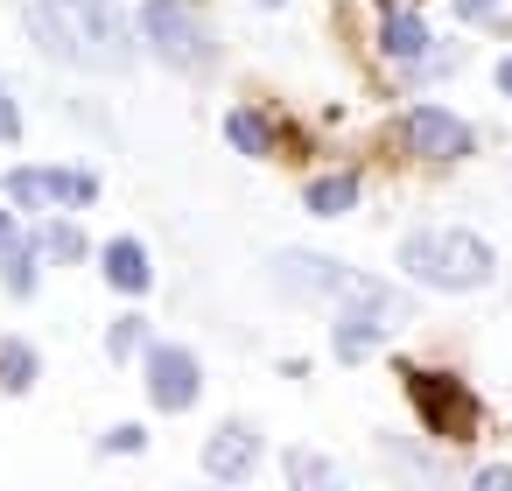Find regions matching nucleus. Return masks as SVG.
I'll return each mask as SVG.
<instances>
[{
	"instance_id": "obj_1",
	"label": "nucleus",
	"mask_w": 512,
	"mask_h": 491,
	"mask_svg": "<svg viewBox=\"0 0 512 491\" xmlns=\"http://www.w3.org/2000/svg\"><path fill=\"white\" fill-rule=\"evenodd\" d=\"M22 22H29L36 50L71 64V71L120 78L134 64V29H127V15L113 8V0H29Z\"/></svg>"
},
{
	"instance_id": "obj_2",
	"label": "nucleus",
	"mask_w": 512,
	"mask_h": 491,
	"mask_svg": "<svg viewBox=\"0 0 512 491\" xmlns=\"http://www.w3.org/2000/svg\"><path fill=\"white\" fill-rule=\"evenodd\" d=\"M491 246L477 232H456V225H435V232H407L400 239V274L414 288H442V295H470L491 281Z\"/></svg>"
},
{
	"instance_id": "obj_3",
	"label": "nucleus",
	"mask_w": 512,
	"mask_h": 491,
	"mask_svg": "<svg viewBox=\"0 0 512 491\" xmlns=\"http://www.w3.org/2000/svg\"><path fill=\"white\" fill-rule=\"evenodd\" d=\"M274 281H281L288 295H337V302L379 309V316H393V323L414 316V302H407L400 288H386V281H372V274H351L344 260H323V253H281V260H274Z\"/></svg>"
},
{
	"instance_id": "obj_4",
	"label": "nucleus",
	"mask_w": 512,
	"mask_h": 491,
	"mask_svg": "<svg viewBox=\"0 0 512 491\" xmlns=\"http://www.w3.org/2000/svg\"><path fill=\"white\" fill-rule=\"evenodd\" d=\"M141 43L176 71H211V29L190 0H141Z\"/></svg>"
},
{
	"instance_id": "obj_5",
	"label": "nucleus",
	"mask_w": 512,
	"mask_h": 491,
	"mask_svg": "<svg viewBox=\"0 0 512 491\" xmlns=\"http://www.w3.org/2000/svg\"><path fill=\"white\" fill-rule=\"evenodd\" d=\"M407 400H414V414H421V428L435 435V442H470L477 435V393L456 379V372H421V365H407Z\"/></svg>"
},
{
	"instance_id": "obj_6",
	"label": "nucleus",
	"mask_w": 512,
	"mask_h": 491,
	"mask_svg": "<svg viewBox=\"0 0 512 491\" xmlns=\"http://www.w3.org/2000/svg\"><path fill=\"white\" fill-rule=\"evenodd\" d=\"M99 197V183L85 169H15L8 176V204L22 211H85Z\"/></svg>"
},
{
	"instance_id": "obj_7",
	"label": "nucleus",
	"mask_w": 512,
	"mask_h": 491,
	"mask_svg": "<svg viewBox=\"0 0 512 491\" xmlns=\"http://www.w3.org/2000/svg\"><path fill=\"white\" fill-rule=\"evenodd\" d=\"M400 148L421 155V162H463L470 155V127L456 113H442V106H414L400 120Z\"/></svg>"
},
{
	"instance_id": "obj_8",
	"label": "nucleus",
	"mask_w": 512,
	"mask_h": 491,
	"mask_svg": "<svg viewBox=\"0 0 512 491\" xmlns=\"http://www.w3.org/2000/svg\"><path fill=\"white\" fill-rule=\"evenodd\" d=\"M197 393H204L197 358H190L183 344H155V351H148V400H155L162 414H183V407H197Z\"/></svg>"
},
{
	"instance_id": "obj_9",
	"label": "nucleus",
	"mask_w": 512,
	"mask_h": 491,
	"mask_svg": "<svg viewBox=\"0 0 512 491\" xmlns=\"http://www.w3.org/2000/svg\"><path fill=\"white\" fill-rule=\"evenodd\" d=\"M204 470H211L218 484H246V477L260 470V435H253L246 421H225V428L204 442Z\"/></svg>"
},
{
	"instance_id": "obj_10",
	"label": "nucleus",
	"mask_w": 512,
	"mask_h": 491,
	"mask_svg": "<svg viewBox=\"0 0 512 491\" xmlns=\"http://www.w3.org/2000/svg\"><path fill=\"white\" fill-rule=\"evenodd\" d=\"M428 43H435V36L421 29V15H414V8H386V22H379V50H386L393 64H407V71H421V64L435 57Z\"/></svg>"
},
{
	"instance_id": "obj_11",
	"label": "nucleus",
	"mask_w": 512,
	"mask_h": 491,
	"mask_svg": "<svg viewBox=\"0 0 512 491\" xmlns=\"http://www.w3.org/2000/svg\"><path fill=\"white\" fill-rule=\"evenodd\" d=\"M386 330H400V323H393V316H379V309H351V316L337 323V337H330V344H337V358H365V351H379V344H386Z\"/></svg>"
},
{
	"instance_id": "obj_12",
	"label": "nucleus",
	"mask_w": 512,
	"mask_h": 491,
	"mask_svg": "<svg viewBox=\"0 0 512 491\" xmlns=\"http://www.w3.org/2000/svg\"><path fill=\"white\" fill-rule=\"evenodd\" d=\"M106 281H113L120 295H148V281H155V267H148V253H141V239H113V246H106Z\"/></svg>"
},
{
	"instance_id": "obj_13",
	"label": "nucleus",
	"mask_w": 512,
	"mask_h": 491,
	"mask_svg": "<svg viewBox=\"0 0 512 491\" xmlns=\"http://www.w3.org/2000/svg\"><path fill=\"white\" fill-rule=\"evenodd\" d=\"M302 204H309L316 218H344V211L358 204V176H351V169H337V176H316V183L302 190Z\"/></svg>"
},
{
	"instance_id": "obj_14",
	"label": "nucleus",
	"mask_w": 512,
	"mask_h": 491,
	"mask_svg": "<svg viewBox=\"0 0 512 491\" xmlns=\"http://www.w3.org/2000/svg\"><path fill=\"white\" fill-rule=\"evenodd\" d=\"M225 141H232L239 155H274V127H267L253 106H232V113H225Z\"/></svg>"
},
{
	"instance_id": "obj_15",
	"label": "nucleus",
	"mask_w": 512,
	"mask_h": 491,
	"mask_svg": "<svg viewBox=\"0 0 512 491\" xmlns=\"http://www.w3.org/2000/svg\"><path fill=\"white\" fill-rule=\"evenodd\" d=\"M288 477H295L302 491H337V484H344V470H337L330 456H316V449H288Z\"/></svg>"
},
{
	"instance_id": "obj_16",
	"label": "nucleus",
	"mask_w": 512,
	"mask_h": 491,
	"mask_svg": "<svg viewBox=\"0 0 512 491\" xmlns=\"http://www.w3.org/2000/svg\"><path fill=\"white\" fill-rule=\"evenodd\" d=\"M36 246H22V239H8L0 246V281H8V295H36Z\"/></svg>"
},
{
	"instance_id": "obj_17",
	"label": "nucleus",
	"mask_w": 512,
	"mask_h": 491,
	"mask_svg": "<svg viewBox=\"0 0 512 491\" xmlns=\"http://www.w3.org/2000/svg\"><path fill=\"white\" fill-rule=\"evenodd\" d=\"M29 386H36V351L22 337H8L0 344V393H29Z\"/></svg>"
},
{
	"instance_id": "obj_18",
	"label": "nucleus",
	"mask_w": 512,
	"mask_h": 491,
	"mask_svg": "<svg viewBox=\"0 0 512 491\" xmlns=\"http://www.w3.org/2000/svg\"><path fill=\"white\" fill-rule=\"evenodd\" d=\"M36 253H43V260H85L92 246H85V232H78L71 218H57V225L36 232Z\"/></svg>"
},
{
	"instance_id": "obj_19",
	"label": "nucleus",
	"mask_w": 512,
	"mask_h": 491,
	"mask_svg": "<svg viewBox=\"0 0 512 491\" xmlns=\"http://www.w3.org/2000/svg\"><path fill=\"white\" fill-rule=\"evenodd\" d=\"M141 344H148V323H141V316H120V323L106 330V358H134Z\"/></svg>"
},
{
	"instance_id": "obj_20",
	"label": "nucleus",
	"mask_w": 512,
	"mask_h": 491,
	"mask_svg": "<svg viewBox=\"0 0 512 491\" xmlns=\"http://www.w3.org/2000/svg\"><path fill=\"white\" fill-rule=\"evenodd\" d=\"M141 442H148V435H141V428H134V421H120V428H113V435H106V442H99V449H113V456H134V449H141Z\"/></svg>"
},
{
	"instance_id": "obj_21",
	"label": "nucleus",
	"mask_w": 512,
	"mask_h": 491,
	"mask_svg": "<svg viewBox=\"0 0 512 491\" xmlns=\"http://www.w3.org/2000/svg\"><path fill=\"white\" fill-rule=\"evenodd\" d=\"M22 134V113H15V99H8V85H0V148H8Z\"/></svg>"
},
{
	"instance_id": "obj_22",
	"label": "nucleus",
	"mask_w": 512,
	"mask_h": 491,
	"mask_svg": "<svg viewBox=\"0 0 512 491\" xmlns=\"http://www.w3.org/2000/svg\"><path fill=\"white\" fill-rule=\"evenodd\" d=\"M477 491H512V463H491V470H477Z\"/></svg>"
},
{
	"instance_id": "obj_23",
	"label": "nucleus",
	"mask_w": 512,
	"mask_h": 491,
	"mask_svg": "<svg viewBox=\"0 0 512 491\" xmlns=\"http://www.w3.org/2000/svg\"><path fill=\"white\" fill-rule=\"evenodd\" d=\"M498 8H505V0H456V15H463V22H491Z\"/></svg>"
},
{
	"instance_id": "obj_24",
	"label": "nucleus",
	"mask_w": 512,
	"mask_h": 491,
	"mask_svg": "<svg viewBox=\"0 0 512 491\" xmlns=\"http://www.w3.org/2000/svg\"><path fill=\"white\" fill-rule=\"evenodd\" d=\"M498 92L512 99V57H498Z\"/></svg>"
},
{
	"instance_id": "obj_25",
	"label": "nucleus",
	"mask_w": 512,
	"mask_h": 491,
	"mask_svg": "<svg viewBox=\"0 0 512 491\" xmlns=\"http://www.w3.org/2000/svg\"><path fill=\"white\" fill-rule=\"evenodd\" d=\"M15 239V211H0V246H8Z\"/></svg>"
},
{
	"instance_id": "obj_26",
	"label": "nucleus",
	"mask_w": 512,
	"mask_h": 491,
	"mask_svg": "<svg viewBox=\"0 0 512 491\" xmlns=\"http://www.w3.org/2000/svg\"><path fill=\"white\" fill-rule=\"evenodd\" d=\"M379 8H421V0H379Z\"/></svg>"
},
{
	"instance_id": "obj_27",
	"label": "nucleus",
	"mask_w": 512,
	"mask_h": 491,
	"mask_svg": "<svg viewBox=\"0 0 512 491\" xmlns=\"http://www.w3.org/2000/svg\"><path fill=\"white\" fill-rule=\"evenodd\" d=\"M253 8H281V0H253Z\"/></svg>"
}]
</instances>
